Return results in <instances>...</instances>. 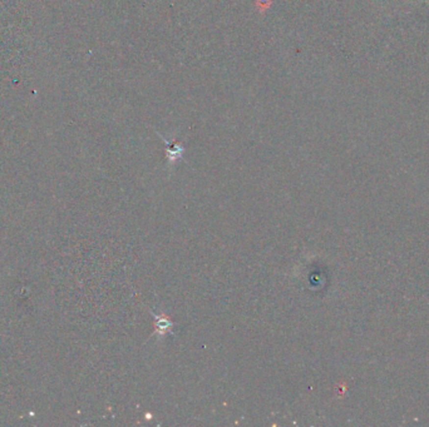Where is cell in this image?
<instances>
[{"label": "cell", "mask_w": 429, "mask_h": 427, "mask_svg": "<svg viewBox=\"0 0 429 427\" xmlns=\"http://www.w3.org/2000/svg\"><path fill=\"white\" fill-rule=\"evenodd\" d=\"M154 326H156V333L159 334V336H165L166 333H168V332H172V322H171L170 320H168L167 317L163 316V314H161V316H158V314H154Z\"/></svg>", "instance_id": "obj_1"}]
</instances>
